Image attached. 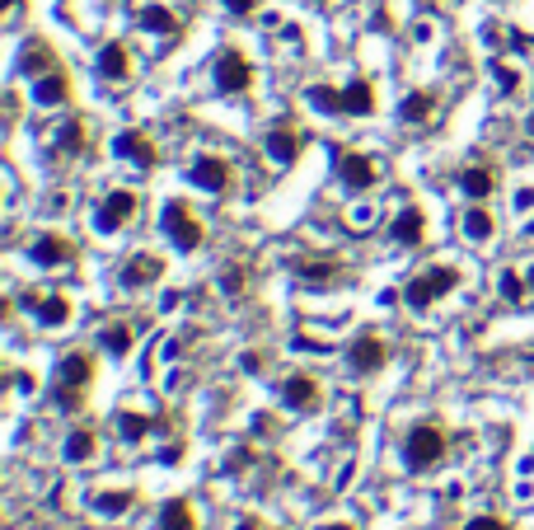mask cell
I'll return each instance as SVG.
<instances>
[{"mask_svg":"<svg viewBox=\"0 0 534 530\" xmlns=\"http://www.w3.org/2000/svg\"><path fill=\"white\" fill-rule=\"evenodd\" d=\"M403 460H408V469H436L445 460V432L436 423H417L403 437Z\"/></svg>","mask_w":534,"mask_h":530,"instance_id":"cell-1","label":"cell"},{"mask_svg":"<svg viewBox=\"0 0 534 530\" xmlns=\"http://www.w3.org/2000/svg\"><path fill=\"white\" fill-rule=\"evenodd\" d=\"M455 287H460V272L441 263V268H427V272H417L413 282L403 287V300L413 305V310H427V305H436V300H441L445 291H455Z\"/></svg>","mask_w":534,"mask_h":530,"instance_id":"cell-2","label":"cell"},{"mask_svg":"<svg viewBox=\"0 0 534 530\" xmlns=\"http://www.w3.org/2000/svg\"><path fill=\"white\" fill-rule=\"evenodd\" d=\"M164 235L174 240L179 249H202V240H207L202 221H197V211L188 202H169L164 207Z\"/></svg>","mask_w":534,"mask_h":530,"instance_id":"cell-3","label":"cell"},{"mask_svg":"<svg viewBox=\"0 0 534 530\" xmlns=\"http://www.w3.org/2000/svg\"><path fill=\"white\" fill-rule=\"evenodd\" d=\"M253 85V66L239 47H225L220 57H216V90L220 94H244Z\"/></svg>","mask_w":534,"mask_h":530,"instance_id":"cell-4","label":"cell"},{"mask_svg":"<svg viewBox=\"0 0 534 530\" xmlns=\"http://www.w3.org/2000/svg\"><path fill=\"white\" fill-rule=\"evenodd\" d=\"M384 361H389V348H384L380 333H356L352 348H347V367H352L356 376H375Z\"/></svg>","mask_w":534,"mask_h":530,"instance_id":"cell-5","label":"cell"},{"mask_svg":"<svg viewBox=\"0 0 534 530\" xmlns=\"http://www.w3.org/2000/svg\"><path fill=\"white\" fill-rule=\"evenodd\" d=\"M188 179L202 188V192H230V183H235V170L225 164L220 155H197L192 160V170H188Z\"/></svg>","mask_w":534,"mask_h":530,"instance_id":"cell-6","label":"cell"},{"mask_svg":"<svg viewBox=\"0 0 534 530\" xmlns=\"http://www.w3.org/2000/svg\"><path fill=\"white\" fill-rule=\"evenodd\" d=\"M131 216H136V192L118 188V192H108V198L99 202V211H94V226H99L103 235H112V231H122Z\"/></svg>","mask_w":534,"mask_h":530,"instance_id":"cell-7","label":"cell"},{"mask_svg":"<svg viewBox=\"0 0 534 530\" xmlns=\"http://www.w3.org/2000/svg\"><path fill=\"white\" fill-rule=\"evenodd\" d=\"M281 404L296 408V413H315L319 408V380L305 376V371L286 376V380H281Z\"/></svg>","mask_w":534,"mask_h":530,"instance_id":"cell-8","label":"cell"},{"mask_svg":"<svg viewBox=\"0 0 534 530\" xmlns=\"http://www.w3.org/2000/svg\"><path fill=\"white\" fill-rule=\"evenodd\" d=\"M337 179H343L352 192H365L375 183V160L361 155V151H343V155H337Z\"/></svg>","mask_w":534,"mask_h":530,"instance_id":"cell-9","label":"cell"},{"mask_svg":"<svg viewBox=\"0 0 534 530\" xmlns=\"http://www.w3.org/2000/svg\"><path fill=\"white\" fill-rule=\"evenodd\" d=\"M112 151H118L122 160H131V164H141V170H155L160 164V151H155V142L146 132H122L118 142H112Z\"/></svg>","mask_w":534,"mask_h":530,"instance_id":"cell-10","label":"cell"},{"mask_svg":"<svg viewBox=\"0 0 534 530\" xmlns=\"http://www.w3.org/2000/svg\"><path fill=\"white\" fill-rule=\"evenodd\" d=\"M164 277V259L160 254H131L127 263H122V287H150V282H160Z\"/></svg>","mask_w":534,"mask_h":530,"instance_id":"cell-11","label":"cell"},{"mask_svg":"<svg viewBox=\"0 0 534 530\" xmlns=\"http://www.w3.org/2000/svg\"><path fill=\"white\" fill-rule=\"evenodd\" d=\"M389 235H393V244H403V249H417L422 240H427V216H422V207H403L399 216H393Z\"/></svg>","mask_w":534,"mask_h":530,"instance_id":"cell-12","label":"cell"},{"mask_svg":"<svg viewBox=\"0 0 534 530\" xmlns=\"http://www.w3.org/2000/svg\"><path fill=\"white\" fill-rule=\"evenodd\" d=\"M28 254H34V263H43V268H62V263H71L75 259V244L66 240V235H38L34 240V249H28Z\"/></svg>","mask_w":534,"mask_h":530,"instance_id":"cell-13","label":"cell"},{"mask_svg":"<svg viewBox=\"0 0 534 530\" xmlns=\"http://www.w3.org/2000/svg\"><path fill=\"white\" fill-rule=\"evenodd\" d=\"M263 151H267L277 164H296L300 151H305V136H300L296 127H272V132H267V142H263Z\"/></svg>","mask_w":534,"mask_h":530,"instance_id":"cell-14","label":"cell"},{"mask_svg":"<svg viewBox=\"0 0 534 530\" xmlns=\"http://www.w3.org/2000/svg\"><path fill=\"white\" fill-rule=\"evenodd\" d=\"M460 188H464V198L488 202L497 192V170H492V164H464V170H460Z\"/></svg>","mask_w":534,"mask_h":530,"instance_id":"cell-15","label":"cell"},{"mask_svg":"<svg viewBox=\"0 0 534 530\" xmlns=\"http://www.w3.org/2000/svg\"><path fill=\"white\" fill-rule=\"evenodd\" d=\"M94 380V357L90 352H66L62 357V367H56V385H66V389H84Z\"/></svg>","mask_w":534,"mask_h":530,"instance_id":"cell-16","label":"cell"},{"mask_svg":"<svg viewBox=\"0 0 534 530\" xmlns=\"http://www.w3.org/2000/svg\"><path fill=\"white\" fill-rule=\"evenodd\" d=\"M34 99H38L43 108H56V103H66V99H71V80H66V71L56 66V71L38 75V80H34Z\"/></svg>","mask_w":534,"mask_h":530,"instance_id":"cell-17","label":"cell"},{"mask_svg":"<svg viewBox=\"0 0 534 530\" xmlns=\"http://www.w3.org/2000/svg\"><path fill=\"white\" fill-rule=\"evenodd\" d=\"M94 66H99V75H103V80H112V85H122V80L131 75V52H127L122 43H108V47L99 52V62H94Z\"/></svg>","mask_w":534,"mask_h":530,"instance_id":"cell-18","label":"cell"},{"mask_svg":"<svg viewBox=\"0 0 534 530\" xmlns=\"http://www.w3.org/2000/svg\"><path fill=\"white\" fill-rule=\"evenodd\" d=\"M34 305V315H38V324H47V329H56V324H66L71 319V300L62 296V291H47V296H34L28 300Z\"/></svg>","mask_w":534,"mask_h":530,"instance_id":"cell-19","label":"cell"},{"mask_svg":"<svg viewBox=\"0 0 534 530\" xmlns=\"http://www.w3.org/2000/svg\"><path fill=\"white\" fill-rule=\"evenodd\" d=\"M365 113H375V90L371 80H352L343 90V118H365Z\"/></svg>","mask_w":534,"mask_h":530,"instance_id":"cell-20","label":"cell"},{"mask_svg":"<svg viewBox=\"0 0 534 530\" xmlns=\"http://www.w3.org/2000/svg\"><path fill=\"white\" fill-rule=\"evenodd\" d=\"M464 240H473V244H488L492 235H497V221H492V211L483 207V202H473L469 211H464Z\"/></svg>","mask_w":534,"mask_h":530,"instance_id":"cell-21","label":"cell"},{"mask_svg":"<svg viewBox=\"0 0 534 530\" xmlns=\"http://www.w3.org/2000/svg\"><path fill=\"white\" fill-rule=\"evenodd\" d=\"M155 530H197V512H192V502H188V497L164 502V507H160V521H155Z\"/></svg>","mask_w":534,"mask_h":530,"instance_id":"cell-22","label":"cell"},{"mask_svg":"<svg viewBox=\"0 0 534 530\" xmlns=\"http://www.w3.org/2000/svg\"><path fill=\"white\" fill-rule=\"evenodd\" d=\"M19 62H24V75H34V80H38V75L56 71V52H52L43 38H34V43L24 47V57H19Z\"/></svg>","mask_w":534,"mask_h":530,"instance_id":"cell-23","label":"cell"},{"mask_svg":"<svg viewBox=\"0 0 534 530\" xmlns=\"http://www.w3.org/2000/svg\"><path fill=\"white\" fill-rule=\"evenodd\" d=\"M432 113H436V94H432V90H413V94L399 103V118H403V123H427Z\"/></svg>","mask_w":534,"mask_h":530,"instance_id":"cell-24","label":"cell"},{"mask_svg":"<svg viewBox=\"0 0 534 530\" xmlns=\"http://www.w3.org/2000/svg\"><path fill=\"white\" fill-rule=\"evenodd\" d=\"M84 136H90V127H84L80 118H71L62 132H56V155H84Z\"/></svg>","mask_w":534,"mask_h":530,"instance_id":"cell-25","label":"cell"},{"mask_svg":"<svg viewBox=\"0 0 534 530\" xmlns=\"http://www.w3.org/2000/svg\"><path fill=\"white\" fill-rule=\"evenodd\" d=\"M296 277H300V282H309V287H324V282H333V277H337V263L333 259H300L296 263Z\"/></svg>","mask_w":534,"mask_h":530,"instance_id":"cell-26","label":"cell"},{"mask_svg":"<svg viewBox=\"0 0 534 530\" xmlns=\"http://www.w3.org/2000/svg\"><path fill=\"white\" fill-rule=\"evenodd\" d=\"M62 456L71 460V465H84L94 456V432L90 427H75V432H66V446H62Z\"/></svg>","mask_w":534,"mask_h":530,"instance_id":"cell-27","label":"cell"},{"mask_svg":"<svg viewBox=\"0 0 534 530\" xmlns=\"http://www.w3.org/2000/svg\"><path fill=\"white\" fill-rule=\"evenodd\" d=\"M99 343H103V352H112V357H127L131 352V324H103V333H99Z\"/></svg>","mask_w":534,"mask_h":530,"instance_id":"cell-28","label":"cell"},{"mask_svg":"<svg viewBox=\"0 0 534 530\" xmlns=\"http://www.w3.org/2000/svg\"><path fill=\"white\" fill-rule=\"evenodd\" d=\"M305 99L319 108V113H343V90H333V85H309Z\"/></svg>","mask_w":534,"mask_h":530,"instance_id":"cell-29","label":"cell"},{"mask_svg":"<svg viewBox=\"0 0 534 530\" xmlns=\"http://www.w3.org/2000/svg\"><path fill=\"white\" fill-rule=\"evenodd\" d=\"M141 24H146V29H155V34H179V19L169 15L164 5H146V10H141Z\"/></svg>","mask_w":534,"mask_h":530,"instance_id":"cell-30","label":"cell"},{"mask_svg":"<svg viewBox=\"0 0 534 530\" xmlns=\"http://www.w3.org/2000/svg\"><path fill=\"white\" fill-rule=\"evenodd\" d=\"M131 502H136V493H127V488H122V493H99V497H94V512H103V516H118V512H127V507H131Z\"/></svg>","mask_w":534,"mask_h":530,"instance_id":"cell-31","label":"cell"},{"mask_svg":"<svg viewBox=\"0 0 534 530\" xmlns=\"http://www.w3.org/2000/svg\"><path fill=\"white\" fill-rule=\"evenodd\" d=\"M118 427H122V441H141L150 432V413H118Z\"/></svg>","mask_w":534,"mask_h":530,"instance_id":"cell-32","label":"cell"},{"mask_svg":"<svg viewBox=\"0 0 534 530\" xmlns=\"http://www.w3.org/2000/svg\"><path fill=\"white\" fill-rule=\"evenodd\" d=\"M525 291H529V282L520 272H501V296L506 300H525Z\"/></svg>","mask_w":534,"mask_h":530,"instance_id":"cell-33","label":"cell"},{"mask_svg":"<svg viewBox=\"0 0 534 530\" xmlns=\"http://www.w3.org/2000/svg\"><path fill=\"white\" fill-rule=\"evenodd\" d=\"M492 75H497V90H501V94H516V85H520V75H516L511 66H506V62H497V66H492Z\"/></svg>","mask_w":534,"mask_h":530,"instance_id":"cell-34","label":"cell"},{"mask_svg":"<svg viewBox=\"0 0 534 530\" xmlns=\"http://www.w3.org/2000/svg\"><path fill=\"white\" fill-rule=\"evenodd\" d=\"M464 530H506V521H501V516H492V512H483V516H469V521H464Z\"/></svg>","mask_w":534,"mask_h":530,"instance_id":"cell-35","label":"cell"},{"mask_svg":"<svg viewBox=\"0 0 534 530\" xmlns=\"http://www.w3.org/2000/svg\"><path fill=\"white\" fill-rule=\"evenodd\" d=\"M220 5L230 10L235 19H244V15H253V10H258V0H220Z\"/></svg>","mask_w":534,"mask_h":530,"instance_id":"cell-36","label":"cell"},{"mask_svg":"<svg viewBox=\"0 0 534 530\" xmlns=\"http://www.w3.org/2000/svg\"><path fill=\"white\" fill-rule=\"evenodd\" d=\"M220 287L230 291V296H239V287H244V272L239 268H230V272H220Z\"/></svg>","mask_w":534,"mask_h":530,"instance_id":"cell-37","label":"cell"},{"mask_svg":"<svg viewBox=\"0 0 534 530\" xmlns=\"http://www.w3.org/2000/svg\"><path fill=\"white\" fill-rule=\"evenodd\" d=\"M516 207H520V211H534V188H520V192H516Z\"/></svg>","mask_w":534,"mask_h":530,"instance_id":"cell-38","label":"cell"},{"mask_svg":"<svg viewBox=\"0 0 534 530\" xmlns=\"http://www.w3.org/2000/svg\"><path fill=\"white\" fill-rule=\"evenodd\" d=\"M239 361H244V371H263V357L258 352H244Z\"/></svg>","mask_w":534,"mask_h":530,"instance_id":"cell-39","label":"cell"},{"mask_svg":"<svg viewBox=\"0 0 534 530\" xmlns=\"http://www.w3.org/2000/svg\"><path fill=\"white\" fill-rule=\"evenodd\" d=\"M525 282H529V291H534V263L525 268Z\"/></svg>","mask_w":534,"mask_h":530,"instance_id":"cell-40","label":"cell"},{"mask_svg":"<svg viewBox=\"0 0 534 530\" xmlns=\"http://www.w3.org/2000/svg\"><path fill=\"white\" fill-rule=\"evenodd\" d=\"M5 10H10V15H19V0H5Z\"/></svg>","mask_w":534,"mask_h":530,"instance_id":"cell-41","label":"cell"},{"mask_svg":"<svg viewBox=\"0 0 534 530\" xmlns=\"http://www.w3.org/2000/svg\"><path fill=\"white\" fill-rule=\"evenodd\" d=\"M324 530H352V525H343V521H333V525H324Z\"/></svg>","mask_w":534,"mask_h":530,"instance_id":"cell-42","label":"cell"},{"mask_svg":"<svg viewBox=\"0 0 534 530\" xmlns=\"http://www.w3.org/2000/svg\"><path fill=\"white\" fill-rule=\"evenodd\" d=\"M239 530H258V521H244V525H239Z\"/></svg>","mask_w":534,"mask_h":530,"instance_id":"cell-43","label":"cell"},{"mask_svg":"<svg viewBox=\"0 0 534 530\" xmlns=\"http://www.w3.org/2000/svg\"><path fill=\"white\" fill-rule=\"evenodd\" d=\"M525 127H529V136H534V113H529V123H525Z\"/></svg>","mask_w":534,"mask_h":530,"instance_id":"cell-44","label":"cell"}]
</instances>
